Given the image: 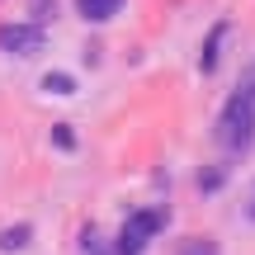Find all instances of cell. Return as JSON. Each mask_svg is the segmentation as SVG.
Masks as SVG:
<instances>
[{"label":"cell","mask_w":255,"mask_h":255,"mask_svg":"<svg viewBox=\"0 0 255 255\" xmlns=\"http://www.w3.org/2000/svg\"><path fill=\"white\" fill-rule=\"evenodd\" d=\"M123 0H76V9H81V19H90V24H100V19H114L119 14Z\"/></svg>","instance_id":"4"},{"label":"cell","mask_w":255,"mask_h":255,"mask_svg":"<svg viewBox=\"0 0 255 255\" xmlns=\"http://www.w3.org/2000/svg\"><path fill=\"white\" fill-rule=\"evenodd\" d=\"M222 38H227V24H218L208 38H203V57H199L203 71H213V66H218V47H222Z\"/></svg>","instance_id":"5"},{"label":"cell","mask_w":255,"mask_h":255,"mask_svg":"<svg viewBox=\"0 0 255 255\" xmlns=\"http://www.w3.org/2000/svg\"><path fill=\"white\" fill-rule=\"evenodd\" d=\"M0 47L14 57H33V52H43V28L38 24H5L0 28Z\"/></svg>","instance_id":"3"},{"label":"cell","mask_w":255,"mask_h":255,"mask_svg":"<svg viewBox=\"0 0 255 255\" xmlns=\"http://www.w3.org/2000/svg\"><path fill=\"white\" fill-rule=\"evenodd\" d=\"M161 227H165V213H161V208H142L137 218H128V227L119 232V246H114V255H142L146 241H151Z\"/></svg>","instance_id":"2"},{"label":"cell","mask_w":255,"mask_h":255,"mask_svg":"<svg viewBox=\"0 0 255 255\" xmlns=\"http://www.w3.org/2000/svg\"><path fill=\"white\" fill-rule=\"evenodd\" d=\"M218 142L227 146V151H246L255 142V95L237 90L227 100V109H222V119H218Z\"/></svg>","instance_id":"1"},{"label":"cell","mask_w":255,"mask_h":255,"mask_svg":"<svg viewBox=\"0 0 255 255\" xmlns=\"http://www.w3.org/2000/svg\"><path fill=\"white\" fill-rule=\"evenodd\" d=\"M52 142H57V146H76V132H71L66 123H57V128H52Z\"/></svg>","instance_id":"9"},{"label":"cell","mask_w":255,"mask_h":255,"mask_svg":"<svg viewBox=\"0 0 255 255\" xmlns=\"http://www.w3.org/2000/svg\"><path fill=\"white\" fill-rule=\"evenodd\" d=\"M43 90L47 95H71L76 81H71V76H62V71H52V76H43Z\"/></svg>","instance_id":"6"},{"label":"cell","mask_w":255,"mask_h":255,"mask_svg":"<svg viewBox=\"0 0 255 255\" xmlns=\"http://www.w3.org/2000/svg\"><path fill=\"white\" fill-rule=\"evenodd\" d=\"M251 218H255V203H251Z\"/></svg>","instance_id":"12"},{"label":"cell","mask_w":255,"mask_h":255,"mask_svg":"<svg viewBox=\"0 0 255 255\" xmlns=\"http://www.w3.org/2000/svg\"><path fill=\"white\" fill-rule=\"evenodd\" d=\"M28 237H33L28 227H9L5 237H0V251H19V246H28Z\"/></svg>","instance_id":"7"},{"label":"cell","mask_w":255,"mask_h":255,"mask_svg":"<svg viewBox=\"0 0 255 255\" xmlns=\"http://www.w3.org/2000/svg\"><path fill=\"white\" fill-rule=\"evenodd\" d=\"M85 255H114V251L100 246V237H95V232H85Z\"/></svg>","instance_id":"10"},{"label":"cell","mask_w":255,"mask_h":255,"mask_svg":"<svg viewBox=\"0 0 255 255\" xmlns=\"http://www.w3.org/2000/svg\"><path fill=\"white\" fill-rule=\"evenodd\" d=\"M180 255H218V246H213V241H203V237H189L180 246Z\"/></svg>","instance_id":"8"},{"label":"cell","mask_w":255,"mask_h":255,"mask_svg":"<svg viewBox=\"0 0 255 255\" xmlns=\"http://www.w3.org/2000/svg\"><path fill=\"white\" fill-rule=\"evenodd\" d=\"M199 184H203V189H218V184H222V170H208V175H203Z\"/></svg>","instance_id":"11"}]
</instances>
